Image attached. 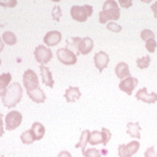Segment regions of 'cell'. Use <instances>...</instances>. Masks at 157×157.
<instances>
[{"mask_svg": "<svg viewBox=\"0 0 157 157\" xmlns=\"http://www.w3.org/2000/svg\"><path fill=\"white\" fill-rule=\"evenodd\" d=\"M157 43L155 40V38H150L146 40V44H145V48L148 50V52H154L155 49H156Z\"/></svg>", "mask_w": 157, "mask_h": 157, "instance_id": "cell-27", "label": "cell"}, {"mask_svg": "<svg viewBox=\"0 0 157 157\" xmlns=\"http://www.w3.org/2000/svg\"><path fill=\"white\" fill-rule=\"evenodd\" d=\"M3 48H5V44H3L2 38H0V52H2Z\"/></svg>", "mask_w": 157, "mask_h": 157, "instance_id": "cell-37", "label": "cell"}, {"mask_svg": "<svg viewBox=\"0 0 157 157\" xmlns=\"http://www.w3.org/2000/svg\"><path fill=\"white\" fill-rule=\"evenodd\" d=\"M128 134L135 139H141V127L139 122H129L128 123Z\"/></svg>", "mask_w": 157, "mask_h": 157, "instance_id": "cell-21", "label": "cell"}, {"mask_svg": "<svg viewBox=\"0 0 157 157\" xmlns=\"http://www.w3.org/2000/svg\"><path fill=\"white\" fill-rule=\"evenodd\" d=\"M0 64H1V59H0Z\"/></svg>", "mask_w": 157, "mask_h": 157, "instance_id": "cell-40", "label": "cell"}, {"mask_svg": "<svg viewBox=\"0 0 157 157\" xmlns=\"http://www.w3.org/2000/svg\"><path fill=\"white\" fill-rule=\"evenodd\" d=\"M39 69H40L43 83L48 86V87H54L55 81H54V78H52V72H50V70H49L46 66H44V64H40Z\"/></svg>", "mask_w": 157, "mask_h": 157, "instance_id": "cell-15", "label": "cell"}, {"mask_svg": "<svg viewBox=\"0 0 157 157\" xmlns=\"http://www.w3.org/2000/svg\"><path fill=\"white\" fill-rule=\"evenodd\" d=\"M144 157H157V147L152 146L147 148L144 153Z\"/></svg>", "mask_w": 157, "mask_h": 157, "instance_id": "cell-32", "label": "cell"}, {"mask_svg": "<svg viewBox=\"0 0 157 157\" xmlns=\"http://www.w3.org/2000/svg\"><path fill=\"white\" fill-rule=\"evenodd\" d=\"M11 74L10 73H2L0 74V96L3 97L8 90V86H9V83L11 82Z\"/></svg>", "mask_w": 157, "mask_h": 157, "instance_id": "cell-18", "label": "cell"}, {"mask_svg": "<svg viewBox=\"0 0 157 157\" xmlns=\"http://www.w3.org/2000/svg\"><path fill=\"white\" fill-rule=\"evenodd\" d=\"M136 99L142 101L146 104H154L157 101V94L156 93H148L146 87L141 88L140 91H137L136 95H135Z\"/></svg>", "mask_w": 157, "mask_h": 157, "instance_id": "cell-11", "label": "cell"}, {"mask_svg": "<svg viewBox=\"0 0 157 157\" xmlns=\"http://www.w3.org/2000/svg\"><path fill=\"white\" fill-rule=\"evenodd\" d=\"M90 137H91V132L88 130H84L83 132L81 133V137H80L78 142L75 144L76 148H82V152L83 153L85 152L86 145L90 142Z\"/></svg>", "mask_w": 157, "mask_h": 157, "instance_id": "cell-20", "label": "cell"}, {"mask_svg": "<svg viewBox=\"0 0 157 157\" xmlns=\"http://www.w3.org/2000/svg\"><path fill=\"white\" fill-rule=\"evenodd\" d=\"M141 38L146 42L147 39L155 38V34H154V32L151 31V29H143L142 32H141Z\"/></svg>", "mask_w": 157, "mask_h": 157, "instance_id": "cell-29", "label": "cell"}, {"mask_svg": "<svg viewBox=\"0 0 157 157\" xmlns=\"http://www.w3.org/2000/svg\"><path fill=\"white\" fill-rule=\"evenodd\" d=\"M27 95H29V97L31 98L33 101H35V103H37V104L44 103V101H46V95H45L44 91H43L39 86L34 88V90L27 91Z\"/></svg>", "mask_w": 157, "mask_h": 157, "instance_id": "cell-14", "label": "cell"}, {"mask_svg": "<svg viewBox=\"0 0 157 157\" xmlns=\"http://www.w3.org/2000/svg\"><path fill=\"white\" fill-rule=\"evenodd\" d=\"M80 97H81V92H80L78 87H75V86L69 87L66 91V93H64V98H66V101L68 103L76 101Z\"/></svg>", "mask_w": 157, "mask_h": 157, "instance_id": "cell-16", "label": "cell"}, {"mask_svg": "<svg viewBox=\"0 0 157 157\" xmlns=\"http://www.w3.org/2000/svg\"><path fill=\"white\" fill-rule=\"evenodd\" d=\"M3 135V123H0V137Z\"/></svg>", "mask_w": 157, "mask_h": 157, "instance_id": "cell-38", "label": "cell"}, {"mask_svg": "<svg viewBox=\"0 0 157 157\" xmlns=\"http://www.w3.org/2000/svg\"><path fill=\"white\" fill-rule=\"evenodd\" d=\"M2 40L5 44L10 45V46H13V45L17 44V36L13 32H10V31H7V32L3 33L2 35Z\"/></svg>", "mask_w": 157, "mask_h": 157, "instance_id": "cell-22", "label": "cell"}, {"mask_svg": "<svg viewBox=\"0 0 157 157\" xmlns=\"http://www.w3.org/2000/svg\"><path fill=\"white\" fill-rule=\"evenodd\" d=\"M22 93L23 90L21 87V85L17 82L12 83L7 90L5 96L2 97L3 105L8 108H12L14 106H17L21 101V98H22Z\"/></svg>", "mask_w": 157, "mask_h": 157, "instance_id": "cell-2", "label": "cell"}, {"mask_svg": "<svg viewBox=\"0 0 157 157\" xmlns=\"http://www.w3.org/2000/svg\"><path fill=\"white\" fill-rule=\"evenodd\" d=\"M57 57H58L59 61L66 66H72L75 64L78 61V57L72 50L68 48H60L57 50Z\"/></svg>", "mask_w": 157, "mask_h": 157, "instance_id": "cell-4", "label": "cell"}, {"mask_svg": "<svg viewBox=\"0 0 157 157\" xmlns=\"http://www.w3.org/2000/svg\"><path fill=\"white\" fill-rule=\"evenodd\" d=\"M34 56L36 61L39 62L40 64H46L48 63L50 60L52 59V52L48 47L44 46V45H39L36 47L34 52Z\"/></svg>", "mask_w": 157, "mask_h": 157, "instance_id": "cell-5", "label": "cell"}, {"mask_svg": "<svg viewBox=\"0 0 157 157\" xmlns=\"http://www.w3.org/2000/svg\"><path fill=\"white\" fill-rule=\"evenodd\" d=\"M1 26H2V25H1V24H0V27H1Z\"/></svg>", "mask_w": 157, "mask_h": 157, "instance_id": "cell-41", "label": "cell"}, {"mask_svg": "<svg viewBox=\"0 0 157 157\" xmlns=\"http://www.w3.org/2000/svg\"><path fill=\"white\" fill-rule=\"evenodd\" d=\"M101 132V136H103V144L107 145L108 142H109L111 139V132L108 130V129H106V128H103Z\"/></svg>", "mask_w": 157, "mask_h": 157, "instance_id": "cell-26", "label": "cell"}, {"mask_svg": "<svg viewBox=\"0 0 157 157\" xmlns=\"http://www.w3.org/2000/svg\"><path fill=\"white\" fill-rule=\"evenodd\" d=\"M84 157H101V152L96 148H87V151L83 153Z\"/></svg>", "mask_w": 157, "mask_h": 157, "instance_id": "cell-28", "label": "cell"}, {"mask_svg": "<svg viewBox=\"0 0 157 157\" xmlns=\"http://www.w3.org/2000/svg\"><path fill=\"white\" fill-rule=\"evenodd\" d=\"M90 143L92 145H98L103 143V136H101V132L99 131H93L91 133V137H90Z\"/></svg>", "mask_w": 157, "mask_h": 157, "instance_id": "cell-23", "label": "cell"}, {"mask_svg": "<svg viewBox=\"0 0 157 157\" xmlns=\"http://www.w3.org/2000/svg\"><path fill=\"white\" fill-rule=\"evenodd\" d=\"M140 148V143L137 141H132L127 145H119L118 146V154L119 157H132Z\"/></svg>", "mask_w": 157, "mask_h": 157, "instance_id": "cell-7", "label": "cell"}, {"mask_svg": "<svg viewBox=\"0 0 157 157\" xmlns=\"http://www.w3.org/2000/svg\"><path fill=\"white\" fill-rule=\"evenodd\" d=\"M93 47H94L93 39L90 38V37H84V38H81L78 47H76V50L82 55H88L92 52Z\"/></svg>", "mask_w": 157, "mask_h": 157, "instance_id": "cell-12", "label": "cell"}, {"mask_svg": "<svg viewBox=\"0 0 157 157\" xmlns=\"http://www.w3.org/2000/svg\"><path fill=\"white\" fill-rule=\"evenodd\" d=\"M31 131H32L33 135H34L35 141L42 140L43 136L45 135V127L40 122H34L31 128Z\"/></svg>", "mask_w": 157, "mask_h": 157, "instance_id": "cell-19", "label": "cell"}, {"mask_svg": "<svg viewBox=\"0 0 157 157\" xmlns=\"http://www.w3.org/2000/svg\"><path fill=\"white\" fill-rule=\"evenodd\" d=\"M61 33L58 32V31H50L48 32L44 37V44H46L47 46L52 47L56 46L59 43L61 42Z\"/></svg>", "mask_w": 157, "mask_h": 157, "instance_id": "cell-13", "label": "cell"}, {"mask_svg": "<svg viewBox=\"0 0 157 157\" xmlns=\"http://www.w3.org/2000/svg\"><path fill=\"white\" fill-rule=\"evenodd\" d=\"M71 17L78 22H85L88 17L93 14V7L90 5L73 6L70 10Z\"/></svg>", "mask_w": 157, "mask_h": 157, "instance_id": "cell-3", "label": "cell"}, {"mask_svg": "<svg viewBox=\"0 0 157 157\" xmlns=\"http://www.w3.org/2000/svg\"><path fill=\"white\" fill-rule=\"evenodd\" d=\"M107 29H109V31H111V32H113V33H119V32H121L122 27H121L119 24H117V23L110 22V23H108V24H107Z\"/></svg>", "mask_w": 157, "mask_h": 157, "instance_id": "cell-31", "label": "cell"}, {"mask_svg": "<svg viewBox=\"0 0 157 157\" xmlns=\"http://www.w3.org/2000/svg\"><path fill=\"white\" fill-rule=\"evenodd\" d=\"M0 123H3L2 122V115H1V113H0Z\"/></svg>", "mask_w": 157, "mask_h": 157, "instance_id": "cell-39", "label": "cell"}, {"mask_svg": "<svg viewBox=\"0 0 157 157\" xmlns=\"http://www.w3.org/2000/svg\"><path fill=\"white\" fill-rule=\"evenodd\" d=\"M21 141H22L24 144H32L33 142L35 141L34 135H33L32 131H24V132L21 134Z\"/></svg>", "mask_w": 157, "mask_h": 157, "instance_id": "cell-24", "label": "cell"}, {"mask_svg": "<svg viewBox=\"0 0 157 157\" xmlns=\"http://www.w3.org/2000/svg\"><path fill=\"white\" fill-rule=\"evenodd\" d=\"M23 84H24V87L26 88V91H31V90L38 87L39 81L38 78H37V74L31 69L26 70L23 74Z\"/></svg>", "mask_w": 157, "mask_h": 157, "instance_id": "cell-8", "label": "cell"}, {"mask_svg": "<svg viewBox=\"0 0 157 157\" xmlns=\"http://www.w3.org/2000/svg\"><path fill=\"white\" fill-rule=\"evenodd\" d=\"M94 63L97 70L101 72L105 68H107L108 63H109V57L105 52H99L95 54L94 56Z\"/></svg>", "mask_w": 157, "mask_h": 157, "instance_id": "cell-10", "label": "cell"}, {"mask_svg": "<svg viewBox=\"0 0 157 157\" xmlns=\"http://www.w3.org/2000/svg\"><path fill=\"white\" fill-rule=\"evenodd\" d=\"M119 3H120V6L123 8H129V7L132 6V1H124V0H120Z\"/></svg>", "mask_w": 157, "mask_h": 157, "instance_id": "cell-34", "label": "cell"}, {"mask_svg": "<svg viewBox=\"0 0 157 157\" xmlns=\"http://www.w3.org/2000/svg\"><path fill=\"white\" fill-rule=\"evenodd\" d=\"M52 19L55 21H59L60 17H62V12H61V9L59 6H55L54 9H52Z\"/></svg>", "mask_w": 157, "mask_h": 157, "instance_id": "cell-30", "label": "cell"}, {"mask_svg": "<svg viewBox=\"0 0 157 157\" xmlns=\"http://www.w3.org/2000/svg\"><path fill=\"white\" fill-rule=\"evenodd\" d=\"M116 75L119 78L123 80L127 76H130V70H129V66L125 62H119L115 68Z\"/></svg>", "mask_w": 157, "mask_h": 157, "instance_id": "cell-17", "label": "cell"}, {"mask_svg": "<svg viewBox=\"0 0 157 157\" xmlns=\"http://www.w3.org/2000/svg\"><path fill=\"white\" fill-rule=\"evenodd\" d=\"M137 78H133V76H128L127 78H123L121 80L120 84H119V88H120L121 91L127 93L128 95H131L135 87L137 85Z\"/></svg>", "mask_w": 157, "mask_h": 157, "instance_id": "cell-9", "label": "cell"}, {"mask_svg": "<svg viewBox=\"0 0 157 157\" xmlns=\"http://www.w3.org/2000/svg\"><path fill=\"white\" fill-rule=\"evenodd\" d=\"M0 6L5 8H13L17 6L15 0H8V1H0Z\"/></svg>", "mask_w": 157, "mask_h": 157, "instance_id": "cell-33", "label": "cell"}, {"mask_svg": "<svg viewBox=\"0 0 157 157\" xmlns=\"http://www.w3.org/2000/svg\"><path fill=\"white\" fill-rule=\"evenodd\" d=\"M151 9H152V11L154 12V15H155V17L157 19V1L155 3H153L152 5V7H151Z\"/></svg>", "mask_w": 157, "mask_h": 157, "instance_id": "cell-36", "label": "cell"}, {"mask_svg": "<svg viewBox=\"0 0 157 157\" xmlns=\"http://www.w3.org/2000/svg\"><path fill=\"white\" fill-rule=\"evenodd\" d=\"M58 157H72V155L67 151H62L58 154Z\"/></svg>", "mask_w": 157, "mask_h": 157, "instance_id": "cell-35", "label": "cell"}, {"mask_svg": "<svg viewBox=\"0 0 157 157\" xmlns=\"http://www.w3.org/2000/svg\"><path fill=\"white\" fill-rule=\"evenodd\" d=\"M0 157H3V156H0Z\"/></svg>", "mask_w": 157, "mask_h": 157, "instance_id": "cell-42", "label": "cell"}, {"mask_svg": "<svg viewBox=\"0 0 157 157\" xmlns=\"http://www.w3.org/2000/svg\"><path fill=\"white\" fill-rule=\"evenodd\" d=\"M120 17V9L118 3L113 0H107L103 6V10L99 12V22L101 24L107 23L109 20L116 21Z\"/></svg>", "mask_w": 157, "mask_h": 157, "instance_id": "cell-1", "label": "cell"}, {"mask_svg": "<svg viewBox=\"0 0 157 157\" xmlns=\"http://www.w3.org/2000/svg\"><path fill=\"white\" fill-rule=\"evenodd\" d=\"M151 64V57L150 56H144L142 58H139L136 60V66L140 69H146Z\"/></svg>", "mask_w": 157, "mask_h": 157, "instance_id": "cell-25", "label": "cell"}, {"mask_svg": "<svg viewBox=\"0 0 157 157\" xmlns=\"http://www.w3.org/2000/svg\"><path fill=\"white\" fill-rule=\"evenodd\" d=\"M22 115L17 110L10 111L9 113H7L6 116V130L7 131H13L15 130L21 122H22Z\"/></svg>", "mask_w": 157, "mask_h": 157, "instance_id": "cell-6", "label": "cell"}]
</instances>
